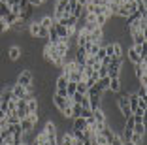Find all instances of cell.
Returning a JSON list of instances; mask_svg holds the SVG:
<instances>
[{"instance_id": "6da1fadb", "label": "cell", "mask_w": 147, "mask_h": 145, "mask_svg": "<svg viewBox=\"0 0 147 145\" xmlns=\"http://www.w3.org/2000/svg\"><path fill=\"white\" fill-rule=\"evenodd\" d=\"M38 119H40V115H38V113H28V115H26L25 119H21V121H19L23 134H30L32 130H34V126H36V123H38Z\"/></svg>"}, {"instance_id": "7a4b0ae2", "label": "cell", "mask_w": 147, "mask_h": 145, "mask_svg": "<svg viewBox=\"0 0 147 145\" xmlns=\"http://www.w3.org/2000/svg\"><path fill=\"white\" fill-rule=\"evenodd\" d=\"M17 85H23L25 89H28L30 90L32 89V85H34V76H32V72L30 70H23V72H19V76H17Z\"/></svg>"}, {"instance_id": "3957f363", "label": "cell", "mask_w": 147, "mask_h": 145, "mask_svg": "<svg viewBox=\"0 0 147 145\" xmlns=\"http://www.w3.org/2000/svg\"><path fill=\"white\" fill-rule=\"evenodd\" d=\"M64 15H70V9H68V0H57L55 4V13H53V19L59 21L61 17Z\"/></svg>"}, {"instance_id": "277c9868", "label": "cell", "mask_w": 147, "mask_h": 145, "mask_svg": "<svg viewBox=\"0 0 147 145\" xmlns=\"http://www.w3.org/2000/svg\"><path fill=\"white\" fill-rule=\"evenodd\" d=\"M117 107H119V111H121L123 119L132 117V109H130V106H128V98H126V94H121V96L117 98Z\"/></svg>"}, {"instance_id": "5b68a950", "label": "cell", "mask_w": 147, "mask_h": 145, "mask_svg": "<svg viewBox=\"0 0 147 145\" xmlns=\"http://www.w3.org/2000/svg\"><path fill=\"white\" fill-rule=\"evenodd\" d=\"M51 45H53V49H55V53L59 57H62V59L70 53V42H66V40H59L57 43H51Z\"/></svg>"}, {"instance_id": "8992f818", "label": "cell", "mask_w": 147, "mask_h": 145, "mask_svg": "<svg viewBox=\"0 0 147 145\" xmlns=\"http://www.w3.org/2000/svg\"><path fill=\"white\" fill-rule=\"evenodd\" d=\"M121 66H123V60L121 59H113L111 60V64L108 66V77H109V79L121 76Z\"/></svg>"}, {"instance_id": "52a82bcc", "label": "cell", "mask_w": 147, "mask_h": 145, "mask_svg": "<svg viewBox=\"0 0 147 145\" xmlns=\"http://www.w3.org/2000/svg\"><path fill=\"white\" fill-rule=\"evenodd\" d=\"M57 23H59V25H62V26H66V28L72 30V32H76V25H78V19L74 17V15H64V17H61Z\"/></svg>"}, {"instance_id": "ba28073f", "label": "cell", "mask_w": 147, "mask_h": 145, "mask_svg": "<svg viewBox=\"0 0 147 145\" xmlns=\"http://www.w3.org/2000/svg\"><path fill=\"white\" fill-rule=\"evenodd\" d=\"M30 90H32V89H30ZM30 90L25 89L23 85H17V83H15V85H11V94H13V98H26V96L30 94Z\"/></svg>"}, {"instance_id": "9c48e42d", "label": "cell", "mask_w": 147, "mask_h": 145, "mask_svg": "<svg viewBox=\"0 0 147 145\" xmlns=\"http://www.w3.org/2000/svg\"><path fill=\"white\" fill-rule=\"evenodd\" d=\"M66 85H68V79H66V77L61 74V76L57 77V90H55V92L66 98V96H68V94H66Z\"/></svg>"}, {"instance_id": "30bf717a", "label": "cell", "mask_w": 147, "mask_h": 145, "mask_svg": "<svg viewBox=\"0 0 147 145\" xmlns=\"http://www.w3.org/2000/svg\"><path fill=\"white\" fill-rule=\"evenodd\" d=\"M74 60L79 64V66H85L87 62V51L83 47H76V51H74Z\"/></svg>"}, {"instance_id": "8fae6325", "label": "cell", "mask_w": 147, "mask_h": 145, "mask_svg": "<svg viewBox=\"0 0 147 145\" xmlns=\"http://www.w3.org/2000/svg\"><path fill=\"white\" fill-rule=\"evenodd\" d=\"M38 107H40L38 98L32 96V94H28L26 96V109H28V113H38Z\"/></svg>"}, {"instance_id": "7c38bea8", "label": "cell", "mask_w": 147, "mask_h": 145, "mask_svg": "<svg viewBox=\"0 0 147 145\" xmlns=\"http://www.w3.org/2000/svg\"><path fill=\"white\" fill-rule=\"evenodd\" d=\"M66 98H68V96H66ZM66 98H64V96H61V94H53V104H55V107H57V109H59V111H61V113H62V111H64V107H66Z\"/></svg>"}, {"instance_id": "4fadbf2b", "label": "cell", "mask_w": 147, "mask_h": 145, "mask_svg": "<svg viewBox=\"0 0 147 145\" xmlns=\"http://www.w3.org/2000/svg\"><path fill=\"white\" fill-rule=\"evenodd\" d=\"M72 121H74V128H72V130H76V132H85V130H87V121L85 119L76 117V119H72Z\"/></svg>"}, {"instance_id": "5bb4252c", "label": "cell", "mask_w": 147, "mask_h": 145, "mask_svg": "<svg viewBox=\"0 0 147 145\" xmlns=\"http://www.w3.org/2000/svg\"><path fill=\"white\" fill-rule=\"evenodd\" d=\"M94 87L100 90V92H106V90L109 89V77H108V76H106V77H100L98 81L94 83Z\"/></svg>"}, {"instance_id": "9a60e30c", "label": "cell", "mask_w": 147, "mask_h": 145, "mask_svg": "<svg viewBox=\"0 0 147 145\" xmlns=\"http://www.w3.org/2000/svg\"><path fill=\"white\" fill-rule=\"evenodd\" d=\"M130 34H132V38H134V45H142V43H145V42H147L145 32H140V30H132Z\"/></svg>"}, {"instance_id": "2e32d148", "label": "cell", "mask_w": 147, "mask_h": 145, "mask_svg": "<svg viewBox=\"0 0 147 145\" xmlns=\"http://www.w3.org/2000/svg\"><path fill=\"white\" fill-rule=\"evenodd\" d=\"M23 55V49L21 47H17V45H13V47H9L8 49V59L9 60H19V57Z\"/></svg>"}, {"instance_id": "e0dca14e", "label": "cell", "mask_w": 147, "mask_h": 145, "mask_svg": "<svg viewBox=\"0 0 147 145\" xmlns=\"http://www.w3.org/2000/svg\"><path fill=\"white\" fill-rule=\"evenodd\" d=\"M121 87H123V83H121V77H113V79H109V92H121Z\"/></svg>"}, {"instance_id": "ac0fdd59", "label": "cell", "mask_w": 147, "mask_h": 145, "mask_svg": "<svg viewBox=\"0 0 147 145\" xmlns=\"http://www.w3.org/2000/svg\"><path fill=\"white\" fill-rule=\"evenodd\" d=\"M134 74H136V77H143V76H147V62H140V64H134Z\"/></svg>"}, {"instance_id": "d6986e66", "label": "cell", "mask_w": 147, "mask_h": 145, "mask_svg": "<svg viewBox=\"0 0 147 145\" xmlns=\"http://www.w3.org/2000/svg\"><path fill=\"white\" fill-rule=\"evenodd\" d=\"M132 49L140 55V59H142V60H147V42L142 43V45H132Z\"/></svg>"}, {"instance_id": "ffe728a7", "label": "cell", "mask_w": 147, "mask_h": 145, "mask_svg": "<svg viewBox=\"0 0 147 145\" xmlns=\"http://www.w3.org/2000/svg\"><path fill=\"white\" fill-rule=\"evenodd\" d=\"M111 19V15H108V13H102V15H96V21H94V25L96 26H100V28H104L106 25H108V21Z\"/></svg>"}, {"instance_id": "44dd1931", "label": "cell", "mask_w": 147, "mask_h": 145, "mask_svg": "<svg viewBox=\"0 0 147 145\" xmlns=\"http://www.w3.org/2000/svg\"><path fill=\"white\" fill-rule=\"evenodd\" d=\"M11 100H13L11 87H6V89H2V92H0V102H11Z\"/></svg>"}, {"instance_id": "7402d4cb", "label": "cell", "mask_w": 147, "mask_h": 145, "mask_svg": "<svg viewBox=\"0 0 147 145\" xmlns=\"http://www.w3.org/2000/svg\"><path fill=\"white\" fill-rule=\"evenodd\" d=\"M55 25V19L51 17V15H43L42 17V21H40V26H42V28H51V26Z\"/></svg>"}, {"instance_id": "603a6c76", "label": "cell", "mask_w": 147, "mask_h": 145, "mask_svg": "<svg viewBox=\"0 0 147 145\" xmlns=\"http://www.w3.org/2000/svg\"><path fill=\"white\" fill-rule=\"evenodd\" d=\"M126 98H128V106H130V109L134 111L136 107H138V102H140L138 94H136V92H132V94H126Z\"/></svg>"}, {"instance_id": "cb8c5ba5", "label": "cell", "mask_w": 147, "mask_h": 145, "mask_svg": "<svg viewBox=\"0 0 147 145\" xmlns=\"http://www.w3.org/2000/svg\"><path fill=\"white\" fill-rule=\"evenodd\" d=\"M128 59H130V62H134V64H140V62H147V60H142V59H140V55H138V53L134 51V49H132V47L128 49Z\"/></svg>"}, {"instance_id": "d4e9b609", "label": "cell", "mask_w": 147, "mask_h": 145, "mask_svg": "<svg viewBox=\"0 0 147 145\" xmlns=\"http://www.w3.org/2000/svg\"><path fill=\"white\" fill-rule=\"evenodd\" d=\"M28 28H30V36H32V38H38L40 28H42V26H40V21H32Z\"/></svg>"}, {"instance_id": "484cf974", "label": "cell", "mask_w": 147, "mask_h": 145, "mask_svg": "<svg viewBox=\"0 0 147 145\" xmlns=\"http://www.w3.org/2000/svg\"><path fill=\"white\" fill-rule=\"evenodd\" d=\"M113 59H121L123 60V47L119 42H113Z\"/></svg>"}, {"instance_id": "4316f807", "label": "cell", "mask_w": 147, "mask_h": 145, "mask_svg": "<svg viewBox=\"0 0 147 145\" xmlns=\"http://www.w3.org/2000/svg\"><path fill=\"white\" fill-rule=\"evenodd\" d=\"M132 132L138 134V136H145V123H136L134 128H132Z\"/></svg>"}, {"instance_id": "83f0119b", "label": "cell", "mask_w": 147, "mask_h": 145, "mask_svg": "<svg viewBox=\"0 0 147 145\" xmlns=\"http://www.w3.org/2000/svg\"><path fill=\"white\" fill-rule=\"evenodd\" d=\"M11 30H15V32H23V28H25V21H21V19L17 17V21L13 23L11 26H9Z\"/></svg>"}, {"instance_id": "f1b7e54d", "label": "cell", "mask_w": 147, "mask_h": 145, "mask_svg": "<svg viewBox=\"0 0 147 145\" xmlns=\"http://www.w3.org/2000/svg\"><path fill=\"white\" fill-rule=\"evenodd\" d=\"M87 90H89V87H87L85 81H79L78 85H76V92L78 94H87Z\"/></svg>"}, {"instance_id": "f546056e", "label": "cell", "mask_w": 147, "mask_h": 145, "mask_svg": "<svg viewBox=\"0 0 147 145\" xmlns=\"http://www.w3.org/2000/svg\"><path fill=\"white\" fill-rule=\"evenodd\" d=\"M72 119H76V117H79L81 115V106H79V104H72Z\"/></svg>"}, {"instance_id": "4dcf8cb0", "label": "cell", "mask_w": 147, "mask_h": 145, "mask_svg": "<svg viewBox=\"0 0 147 145\" xmlns=\"http://www.w3.org/2000/svg\"><path fill=\"white\" fill-rule=\"evenodd\" d=\"M6 123L8 124H19V117L15 113H9V115H6Z\"/></svg>"}, {"instance_id": "1f68e13d", "label": "cell", "mask_w": 147, "mask_h": 145, "mask_svg": "<svg viewBox=\"0 0 147 145\" xmlns=\"http://www.w3.org/2000/svg\"><path fill=\"white\" fill-rule=\"evenodd\" d=\"M138 98L140 100H147V87H143V85H140V89H138Z\"/></svg>"}, {"instance_id": "d6a6232c", "label": "cell", "mask_w": 147, "mask_h": 145, "mask_svg": "<svg viewBox=\"0 0 147 145\" xmlns=\"http://www.w3.org/2000/svg\"><path fill=\"white\" fill-rule=\"evenodd\" d=\"M8 13H9V8L6 4H0V17H6Z\"/></svg>"}, {"instance_id": "836d02e7", "label": "cell", "mask_w": 147, "mask_h": 145, "mask_svg": "<svg viewBox=\"0 0 147 145\" xmlns=\"http://www.w3.org/2000/svg\"><path fill=\"white\" fill-rule=\"evenodd\" d=\"M47 36H49V30H47V28H40V34H38V38H42V40H47Z\"/></svg>"}, {"instance_id": "e575fe53", "label": "cell", "mask_w": 147, "mask_h": 145, "mask_svg": "<svg viewBox=\"0 0 147 145\" xmlns=\"http://www.w3.org/2000/svg\"><path fill=\"white\" fill-rule=\"evenodd\" d=\"M92 6H106L108 4V0H89Z\"/></svg>"}, {"instance_id": "d590c367", "label": "cell", "mask_w": 147, "mask_h": 145, "mask_svg": "<svg viewBox=\"0 0 147 145\" xmlns=\"http://www.w3.org/2000/svg\"><path fill=\"white\" fill-rule=\"evenodd\" d=\"M109 145H123V141H121V138H119V134H117V136L113 138L111 141H109Z\"/></svg>"}, {"instance_id": "8d00e7d4", "label": "cell", "mask_w": 147, "mask_h": 145, "mask_svg": "<svg viewBox=\"0 0 147 145\" xmlns=\"http://www.w3.org/2000/svg\"><path fill=\"white\" fill-rule=\"evenodd\" d=\"M45 0H28V4L32 6V8H36V6H40V4H43Z\"/></svg>"}, {"instance_id": "74e56055", "label": "cell", "mask_w": 147, "mask_h": 145, "mask_svg": "<svg viewBox=\"0 0 147 145\" xmlns=\"http://www.w3.org/2000/svg\"><path fill=\"white\" fill-rule=\"evenodd\" d=\"M78 2V6H81V8H87V4H89V0H76Z\"/></svg>"}, {"instance_id": "f35d334b", "label": "cell", "mask_w": 147, "mask_h": 145, "mask_svg": "<svg viewBox=\"0 0 147 145\" xmlns=\"http://www.w3.org/2000/svg\"><path fill=\"white\" fill-rule=\"evenodd\" d=\"M19 6H21V8L25 9L26 6H28V0H19Z\"/></svg>"}, {"instance_id": "ab89813d", "label": "cell", "mask_w": 147, "mask_h": 145, "mask_svg": "<svg viewBox=\"0 0 147 145\" xmlns=\"http://www.w3.org/2000/svg\"><path fill=\"white\" fill-rule=\"evenodd\" d=\"M0 119H6V113H4L2 109H0Z\"/></svg>"}, {"instance_id": "60d3db41", "label": "cell", "mask_w": 147, "mask_h": 145, "mask_svg": "<svg viewBox=\"0 0 147 145\" xmlns=\"http://www.w3.org/2000/svg\"><path fill=\"white\" fill-rule=\"evenodd\" d=\"M123 2H125V4H126V2H134V0H123Z\"/></svg>"}]
</instances>
